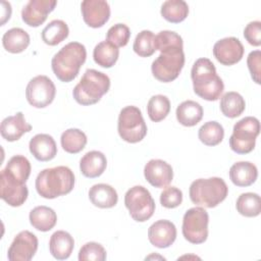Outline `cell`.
Here are the masks:
<instances>
[{
	"mask_svg": "<svg viewBox=\"0 0 261 261\" xmlns=\"http://www.w3.org/2000/svg\"><path fill=\"white\" fill-rule=\"evenodd\" d=\"M185 65L184 47H171L160 51V55L152 62L153 76L162 83L174 81Z\"/></svg>",
	"mask_w": 261,
	"mask_h": 261,
	"instance_id": "6",
	"label": "cell"
},
{
	"mask_svg": "<svg viewBox=\"0 0 261 261\" xmlns=\"http://www.w3.org/2000/svg\"><path fill=\"white\" fill-rule=\"evenodd\" d=\"M248 68L251 73L252 80L256 84H260V74H261V51L255 50L249 53L247 58Z\"/></svg>",
	"mask_w": 261,
	"mask_h": 261,
	"instance_id": "42",
	"label": "cell"
},
{
	"mask_svg": "<svg viewBox=\"0 0 261 261\" xmlns=\"http://www.w3.org/2000/svg\"><path fill=\"white\" fill-rule=\"evenodd\" d=\"M2 6H3V13H2V20H1V25H4V23L6 22V20H8L10 18L11 15V6L9 2L6 1H2L1 2Z\"/></svg>",
	"mask_w": 261,
	"mask_h": 261,
	"instance_id": "44",
	"label": "cell"
},
{
	"mask_svg": "<svg viewBox=\"0 0 261 261\" xmlns=\"http://www.w3.org/2000/svg\"><path fill=\"white\" fill-rule=\"evenodd\" d=\"M31 130L32 125L25 121L22 112H17L14 115L4 118L0 126L2 138L8 142L17 141L23 134Z\"/></svg>",
	"mask_w": 261,
	"mask_h": 261,
	"instance_id": "19",
	"label": "cell"
},
{
	"mask_svg": "<svg viewBox=\"0 0 261 261\" xmlns=\"http://www.w3.org/2000/svg\"><path fill=\"white\" fill-rule=\"evenodd\" d=\"M170 111V101L164 95L152 96L147 105L149 118L154 122L163 120Z\"/></svg>",
	"mask_w": 261,
	"mask_h": 261,
	"instance_id": "36",
	"label": "cell"
},
{
	"mask_svg": "<svg viewBox=\"0 0 261 261\" xmlns=\"http://www.w3.org/2000/svg\"><path fill=\"white\" fill-rule=\"evenodd\" d=\"M30 152L42 162L52 160L57 154V146L54 139L47 134H38L29 143Z\"/></svg>",
	"mask_w": 261,
	"mask_h": 261,
	"instance_id": "20",
	"label": "cell"
},
{
	"mask_svg": "<svg viewBox=\"0 0 261 261\" xmlns=\"http://www.w3.org/2000/svg\"><path fill=\"white\" fill-rule=\"evenodd\" d=\"M228 188L221 177L198 178L194 180L189 190L191 201L205 208H214L227 196Z\"/></svg>",
	"mask_w": 261,
	"mask_h": 261,
	"instance_id": "5",
	"label": "cell"
},
{
	"mask_svg": "<svg viewBox=\"0 0 261 261\" xmlns=\"http://www.w3.org/2000/svg\"><path fill=\"white\" fill-rule=\"evenodd\" d=\"M84 21L91 28L103 27L110 17V6L103 0H85L81 3Z\"/></svg>",
	"mask_w": 261,
	"mask_h": 261,
	"instance_id": "15",
	"label": "cell"
},
{
	"mask_svg": "<svg viewBox=\"0 0 261 261\" xmlns=\"http://www.w3.org/2000/svg\"><path fill=\"white\" fill-rule=\"evenodd\" d=\"M148 239L154 247L160 249L168 248L176 239V227L169 220H157L149 227Z\"/></svg>",
	"mask_w": 261,
	"mask_h": 261,
	"instance_id": "18",
	"label": "cell"
},
{
	"mask_svg": "<svg viewBox=\"0 0 261 261\" xmlns=\"http://www.w3.org/2000/svg\"><path fill=\"white\" fill-rule=\"evenodd\" d=\"M30 35L20 28H12L5 32L2 37L4 49L13 54L23 52L30 45Z\"/></svg>",
	"mask_w": 261,
	"mask_h": 261,
	"instance_id": "28",
	"label": "cell"
},
{
	"mask_svg": "<svg viewBox=\"0 0 261 261\" xmlns=\"http://www.w3.org/2000/svg\"><path fill=\"white\" fill-rule=\"evenodd\" d=\"M91 203L99 208H112L117 204L118 196L116 190L107 184L94 185L89 190Z\"/></svg>",
	"mask_w": 261,
	"mask_h": 261,
	"instance_id": "24",
	"label": "cell"
},
{
	"mask_svg": "<svg viewBox=\"0 0 261 261\" xmlns=\"http://www.w3.org/2000/svg\"><path fill=\"white\" fill-rule=\"evenodd\" d=\"M260 133V122L256 117L246 116L239 120L229 138L230 149L238 154H248L255 148L256 138Z\"/></svg>",
	"mask_w": 261,
	"mask_h": 261,
	"instance_id": "8",
	"label": "cell"
},
{
	"mask_svg": "<svg viewBox=\"0 0 261 261\" xmlns=\"http://www.w3.org/2000/svg\"><path fill=\"white\" fill-rule=\"evenodd\" d=\"M155 35L151 31L144 30L140 32L133 45V49L136 54H138L140 57H149L153 55L156 51L155 45Z\"/></svg>",
	"mask_w": 261,
	"mask_h": 261,
	"instance_id": "37",
	"label": "cell"
},
{
	"mask_svg": "<svg viewBox=\"0 0 261 261\" xmlns=\"http://www.w3.org/2000/svg\"><path fill=\"white\" fill-rule=\"evenodd\" d=\"M224 137L223 126L217 121L205 122L198 132L199 140L206 146H216L220 144Z\"/></svg>",
	"mask_w": 261,
	"mask_h": 261,
	"instance_id": "35",
	"label": "cell"
},
{
	"mask_svg": "<svg viewBox=\"0 0 261 261\" xmlns=\"http://www.w3.org/2000/svg\"><path fill=\"white\" fill-rule=\"evenodd\" d=\"M120 138L130 144L141 142L147 135V124L137 106H126L120 110L117 122Z\"/></svg>",
	"mask_w": 261,
	"mask_h": 261,
	"instance_id": "7",
	"label": "cell"
},
{
	"mask_svg": "<svg viewBox=\"0 0 261 261\" xmlns=\"http://www.w3.org/2000/svg\"><path fill=\"white\" fill-rule=\"evenodd\" d=\"M87 58L86 47L79 42H70L63 46L52 58L51 67L56 77L63 82L73 81Z\"/></svg>",
	"mask_w": 261,
	"mask_h": 261,
	"instance_id": "3",
	"label": "cell"
},
{
	"mask_svg": "<svg viewBox=\"0 0 261 261\" xmlns=\"http://www.w3.org/2000/svg\"><path fill=\"white\" fill-rule=\"evenodd\" d=\"M74 248V240L71 234L64 230L55 231L49 241L51 255L57 260L67 259Z\"/></svg>",
	"mask_w": 261,
	"mask_h": 261,
	"instance_id": "23",
	"label": "cell"
},
{
	"mask_svg": "<svg viewBox=\"0 0 261 261\" xmlns=\"http://www.w3.org/2000/svg\"><path fill=\"white\" fill-rule=\"evenodd\" d=\"M80 261H104L106 260V251L104 247L96 242L86 243L79 252Z\"/></svg>",
	"mask_w": 261,
	"mask_h": 261,
	"instance_id": "38",
	"label": "cell"
},
{
	"mask_svg": "<svg viewBox=\"0 0 261 261\" xmlns=\"http://www.w3.org/2000/svg\"><path fill=\"white\" fill-rule=\"evenodd\" d=\"M161 15L172 23H179L189 14L188 3L184 0H167L161 6Z\"/></svg>",
	"mask_w": 261,
	"mask_h": 261,
	"instance_id": "33",
	"label": "cell"
},
{
	"mask_svg": "<svg viewBox=\"0 0 261 261\" xmlns=\"http://www.w3.org/2000/svg\"><path fill=\"white\" fill-rule=\"evenodd\" d=\"M87 142L86 134L79 128H68L62 133L60 138L62 149L69 154L81 152L86 147Z\"/></svg>",
	"mask_w": 261,
	"mask_h": 261,
	"instance_id": "32",
	"label": "cell"
},
{
	"mask_svg": "<svg viewBox=\"0 0 261 261\" xmlns=\"http://www.w3.org/2000/svg\"><path fill=\"white\" fill-rule=\"evenodd\" d=\"M38 238L29 230L18 232L8 248L7 257L10 261H30L38 250Z\"/></svg>",
	"mask_w": 261,
	"mask_h": 261,
	"instance_id": "12",
	"label": "cell"
},
{
	"mask_svg": "<svg viewBox=\"0 0 261 261\" xmlns=\"http://www.w3.org/2000/svg\"><path fill=\"white\" fill-rule=\"evenodd\" d=\"M193 88L196 95L207 101H216L224 90L220 76L216 73L213 62L208 58H199L191 70Z\"/></svg>",
	"mask_w": 261,
	"mask_h": 261,
	"instance_id": "1",
	"label": "cell"
},
{
	"mask_svg": "<svg viewBox=\"0 0 261 261\" xmlns=\"http://www.w3.org/2000/svg\"><path fill=\"white\" fill-rule=\"evenodd\" d=\"M154 45L155 49L159 51L171 47H184L181 37L172 31H161L155 36Z\"/></svg>",
	"mask_w": 261,
	"mask_h": 261,
	"instance_id": "40",
	"label": "cell"
},
{
	"mask_svg": "<svg viewBox=\"0 0 261 261\" xmlns=\"http://www.w3.org/2000/svg\"><path fill=\"white\" fill-rule=\"evenodd\" d=\"M124 205L132 218L144 222L152 217L155 211V201L150 192L143 186H135L124 195Z\"/></svg>",
	"mask_w": 261,
	"mask_h": 261,
	"instance_id": "9",
	"label": "cell"
},
{
	"mask_svg": "<svg viewBox=\"0 0 261 261\" xmlns=\"http://www.w3.org/2000/svg\"><path fill=\"white\" fill-rule=\"evenodd\" d=\"M209 215L203 207L189 209L182 217V236L192 244H202L208 238Z\"/></svg>",
	"mask_w": 261,
	"mask_h": 261,
	"instance_id": "10",
	"label": "cell"
},
{
	"mask_svg": "<svg viewBox=\"0 0 261 261\" xmlns=\"http://www.w3.org/2000/svg\"><path fill=\"white\" fill-rule=\"evenodd\" d=\"M68 27L61 19L50 21L42 31V40L49 46H56L68 37Z\"/></svg>",
	"mask_w": 261,
	"mask_h": 261,
	"instance_id": "30",
	"label": "cell"
},
{
	"mask_svg": "<svg viewBox=\"0 0 261 261\" xmlns=\"http://www.w3.org/2000/svg\"><path fill=\"white\" fill-rule=\"evenodd\" d=\"M29 190L25 184H19L4 172L0 174V197L12 207L21 206L28 199Z\"/></svg>",
	"mask_w": 261,
	"mask_h": 261,
	"instance_id": "16",
	"label": "cell"
},
{
	"mask_svg": "<svg viewBox=\"0 0 261 261\" xmlns=\"http://www.w3.org/2000/svg\"><path fill=\"white\" fill-rule=\"evenodd\" d=\"M220 110L228 118L240 116L246 107L245 99L238 92H227L220 99Z\"/></svg>",
	"mask_w": 261,
	"mask_h": 261,
	"instance_id": "31",
	"label": "cell"
},
{
	"mask_svg": "<svg viewBox=\"0 0 261 261\" xmlns=\"http://www.w3.org/2000/svg\"><path fill=\"white\" fill-rule=\"evenodd\" d=\"M244 46L238 38L227 37L217 41L213 46V55L222 65L230 66L244 56Z\"/></svg>",
	"mask_w": 261,
	"mask_h": 261,
	"instance_id": "13",
	"label": "cell"
},
{
	"mask_svg": "<svg viewBox=\"0 0 261 261\" xmlns=\"http://www.w3.org/2000/svg\"><path fill=\"white\" fill-rule=\"evenodd\" d=\"M57 4L56 0H31L21 10V18L29 27L41 25Z\"/></svg>",
	"mask_w": 261,
	"mask_h": 261,
	"instance_id": "14",
	"label": "cell"
},
{
	"mask_svg": "<svg viewBox=\"0 0 261 261\" xmlns=\"http://www.w3.org/2000/svg\"><path fill=\"white\" fill-rule=\"evenodd\" d=\"M74 174L67 166H56L42 170L36 178L38 194L45 199H55L70 193L74 187Z\"/></svg>",
	"mask_w": 261,
	"mask_h": 261,
	"instance_id": "2",
	"label": "cell"
},
{
	"mask_svg": "<svg viewBox=\"0 0 261 261\" xmlns=\"http://www.w3.org/2000/svg\"><path fill=\"white\" fill-rule=\"evenodd\" d=\"M30 222L34 228L40 231H49L57 222L55 211L47 206H37L31 210Z\"/></svg>",
	"mask_w": 261,
	"mask_h": 261,
	"instance_id": "25",
	"label": "cell"
},
{
	"mask_svg": "<svg viewBox=\"0 0 261 261\" xmlns=\"http://www.w3.org/2000/svg\"><path fill=\"white\" fill-rule=\"evenodd\" d=\"M31 163L27 157L15 155L8 160L6 167L1 171L19 184H25L31 174Z\"/></svg>",
	"mask_w": 261,
	"mask_h": 261,
	"instance_id": "27",
	"label": "cell"
},
{
	"mask_svg": "<svg viewBox=\"0 0 261 261\" xmlns=\"http://www.w3.org/2000/svg\"><path fill=\"white\" fill-rule=\"evenodd\" d=\"M144 175L147 181L155 188L167 187L173 178V170L170 164L161 159H151L144 167Z\"/></svg>",
	"mask_w": 261,
	"mask_h": 261,
	"instance_id": "17",
	"label": "cell"
},
{
	"mask_svg": "<svg viewBox=\"0 0 261 261\" xmlns=\"http://www.w3.org/2000/svg\"><path fill=\"white\" fill-rule=\"evenodd\" d=\"M177 121L184 126H194L199 123L203 117L202 106L192 100L181 102L175 111Z\"/></svg>",
	"mask_w": 261,
	"mask_h": 261,
	"instance_id": "26",
	"label": "cell"
},
{
	"mask_svg": "<svg viewBox=\"0 0 261 261\" xmlns=\"http://www.w3.org/2000/svg\"><path fill=\"white\" fill-rule=\"evenodd\" d=\"M236 207L245 217H256L261 212V199L256 193H244L239 196Z\"/></svg>",
	"mask_w": 261,
	"mask_h": 261,
	"instance_id": "34",
	"label": "cell"
},
{
	"mask_svg": "<svg viewBox=\"0 0 261 261\" xmlns=\"http://www.w3.org/2000/svg\"><path fill=\"white\" fill-rule=\"evenodd\" d=\"M130 38V31L124 23H116L107 32V41L115 47H124Z\"/></svg>",
	"mask_w": 261,
	"mask_h": 261,
	"instance_id": "39",
	"label": "cell"
},
{
	"mask_svg": "<svg viewBox=\"0 0 261 261\" xmlns=\"http://www.w3.org/2000/svg\"><path fill=\"white\" fill-rule=\"evenodd\" d=\"M119 56V49L108 41H102L97 44L93 51L94 61L104 68L112 67Z\"/></svg>",
	"mask_w": 261,
	"mask_h": 261,
	"instance_id": "29",
	"label": "cell"
},
{
	"mask_svg": "<svg viewBox=\"0 0 261 261\" xmlns=\"http://www.w3.org/2000/svg\"><path fill=\"white\" fill-rule=\"evenodd\" d=\"M258 177V169L255 164L249 161H240L231 165L229 178L237 187H249Z\"/></svg>",
	"mask_w": 261,
	"mask_h": 261,
	"instance_id": "22",
	"label": "cell"
},
{
	"mask_svg": "<svg viewBox=\"0 0 261 261\" xmlns=\"http://www.w3.org/2000/svg\"><path fill=\"white\" fill-rule=\"evenodd\" d=\"M244 37L247 42L255 47L261 45V22L259 20L249 22L244 30Z\"/></svg>",
	"mask_w": 261,
	"mask_h": 261,
	"instance_id": "43",
	"label": "cell"
},
{
	"mask_svg": "<svg viewBox=\"0 0 261 261\" xmlns=\"http://www.w3.org/2000/svg\"><path fill=\"white\" fill-rule=\"evenodd\" d=\"M182 202V192L176 187H167L160 194V203L163 207L173 209Z\"/></svg>",
	"mask_w": 261,
	"mask_h": 261,
	"instance_id": "41",
	"label": "cell"
},
{
	"mask_svg": "<svg viewBox=\"0 0 261 261\" xmlns=\"http://www.w3.org/2000/svg\"><path fill=\"white\" fill-rule=\"evenodd\" d=\"M55 85L47 75L33 77L25 89L28 102L36 108H45L50 105L55 98Z\"/></svg>",
	"mask_w": 261,
	"mask_h": 261,
	"instance_id": "11",
	"label": "cell"
},
{
	"mask_svg": "<svg viewBox=\"0 0 261 261\" xmlns=\"http://www.w3.org/2000/svg\"><path fill=\"white\" fill-rule=\"evenodd\" d=\"M110 88V79L107 74L96 69H87L79 84L72 91L74 100L84 106L99 102Z\"/></svg>",
	"mask_w": 261,
	"mask_h": 261,
	"instance_id": "4",
	"label": "cell"
},
{
	"mask_svg": "<svg viewBox=\"0 0 261 261\" xmlns=\"http://www.w3.org/2000/svg\"><path fill=\"white\" fill-rule=\"evenodd\" d=\"M107 159L100 151H90L86 153L80 161V169L84 176L95 178L100 176L106 169Z\"/></svg>",
	"mask_w": 261,
	"mask_h": 261,
	"instance_id": "21",
	"label": "cell"
}]
</instances>
